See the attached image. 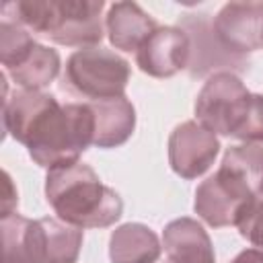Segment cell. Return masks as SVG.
<instances>
[{
  "mask_svg": "<svg viewBox=\"0 0 263 263\" xmlns=\"http://www.w3.org/2000/svg\"><path fill=\"white\" fill-rule=\"evenodd\" d=\"M4 132L23 144L41 168H58L78 162L92 146L95 117L88 103L62 105L43 90H14L2 105Z\"/></svg>",
  "mask_w": 263,
  "mask_h": 263,
  "instance_id": "6da1fadb",
  "label": "cell"
},
{
  "mask_svg": "<svg viewBox=\"0 0 263 263\" xmlns=\"http://www.w3.org/2000/svg\"><path fill=\"white\" fill-rule=\"evenodd\" d=\"M45 199L62 222L80 230L109 228L123 214L121 195L80 160L47 171Z\"/></svg>",
  "mask_w": 263,
  "mask_h": 263,
  "instance_id": "7a4b0ae2",
  "label": "cell"
},
{
  "mask_svg": "<svg viewBox=\"0 0 263 263\" xmlns=\"http://www.w3.org/2000/svg\"><path fill=\"white\" fill-rule=\"evenodd\" d=\"M2 8L12 10L10 18L25 29L49 37L66 47H97L103 39V0H18Z\"/></svg>",
  "mask_w": 263,
  "mask_h": 263,
  "instance_id": "3957f363",
  "label": "cell"
},
{
  "mask_svg": "<svg viewBox=\"0 0 263 263\" xmlns=\"http://www.w3.org/2000/svg\"><path fill=\"white\" fill-rule=\"evenodd\" d=\"M2 263H76L82 230L55 218L31 220L21 214L0 218Z\"/></svg>",
  "mask_w": 263,
  "mask_h": 263,
  "instance_id": "277c9868",
  "label": "cell"
},
{
  "mask_svg": "<svg viewBox=\"0 0 263 263\" xmlns=\"http://www.w3.org/2000/svg\"><path fill=\"white\" fill-rule=\"evenodd\" d=\"M132 76L129 62L105 47L76 49L66 60L64 86L90 101L125 97Z\"/></svg>",
  "mask_w": 263,
  "mask_h": 263,
  "instance_id": "5b68a950",
  "label": "cell"
},
{
  "mask_svg": "<svg viewBox=\"0 0 263 263\" xmlns=\"http://www.w3.org/2000/svg\"><path fill=\"white\" fill-rule=\"evenodd\" d=\"M251 90L228 70L214 72L195 99V121L216 136L234 138L249 109Z\"/></svg>",
  "mask_w": 263,
  "mask_h": 263,
  "instance_id": "8992f818",
  "label": "cell"
},
{
  "mask_svg": "<svg viewBox=\"0 0 263 263\" xmlns=\"http://www.w3.org/2000/svg\"><path fill=\"white\" fill-rule=\"evenodd\" d=\"M257 195L247 181L232 168L220 164V168L201 181L195 189L193 210L212 228L238 226Z\"/></svg>",
  "mask_w": 263,
  "mask_h": 263,
  "instance_id": "52a82bcc",
  "label": "cell"
},
{
  "mask_svg": "<svg viewBox=\"0 0 263 263\" xmlns=\"http://www.w3.org/2000/svg\"><path fill=\"white\" fill-rule=\"evenodd\" d=\"M220 140L199 121H183L168 136V164L181 179L201 177L216 160Z\"/></svg>",
  "mask_w": 263,
  "mask_h": 263,
  "instance_id": "ba28073f",
  "label": "cell"
},
{
  "mask_svg": "<svg viewBox=\"0 0 263 263\" xmlns=\"http://www.w3.org/2000/svg\"><path fill=\"white\" fill-rule=\"evenodd\" d=\"M220 47L238 55L263 47V2H228L212 23Z\"/></svg>",
  "mask_w": 263,
  "mask_h": 263,
  "instance_id": "9c48e42d",
  "label": "cell"
},
{
  "mask_svg": "<svg viewBox=\"0 0 263 263\" xmlns=\"http://www.w3.org/2000/svg\"><path fill=\"white\" fill-rule=\"evenodd\" d=\"M191 60V37L181 27H160L136 51V66L152 78H171Z\"/></svg>",
  "mask_w": 263,
  "mask_h": 263,
  "instance_id": "30bf717a",
  "label": "cell"
},
{
  "mask_svg": "<svg viewBox=\"0 0 263 263\" xmlns=\"http://www.w3.org/2000/svg\"><path fill=\"white\" fill-rule=\"evenodd\" d=\"M162 263H216L212 238L193 218H177L162 230Z\"/></svg>",
  "mask_w": 263,
  "mask_h": 263,
  "instance_id": "8fae6325",
  "label": "cell"
},
{
  "mask_svg": "<svg viewBox=\"0 0 263 263\" xmlns=\"http://www.w3.org/2000/svg\"><path fill=\"white\" fill-rule=\"evenodd\" d=\"M105 29L115 49L138 51L142 43L158 29L156 21L136 2H115L105 16Z\"/></svg>",
  "mask_w": 263,
  "mask_h": 263,
  "instance_id": "7c38bea8",
  "label": "cell"
},
{
  "mask_svg": "<svg viewBox=\"0 0 263 263\" xmlns=\"http://www.w3.org/2000/svg\"><path fill=\"white\" fill-rule=\"evenodd\" d=\"M95 117L97 148H117L125 144L136 129V109L127 97H115L105 101H88Z\"/></svg>",
  "mask_w": 263,
  "mask_h": 263,
  "instance_id": "4fadbf2b",
  "label": "cell"
},
{
  "mask_svg": "<svg viewBox=\"0 0 263 263\" xmlns=\"http://www.w3.org/2000/svg\"><path fill=\"white\" fill-rule=\"evenodd\" d=\"M162 253V242L156 232L140 222L117 226L109 238L111 263H156Z\"/></svg>",
  "mask_w": 263,
  "mask_h": 263,
  "instance_id": "5bb4252c",
  "label": "cell"
},
{
  "mask_svg": "<svg viewBox=\"0 0 263 263\" xmlns=\"http://www.w3.org/2000/svg\"><path fill=\"white\" fill-rule=\"evenodd\" d=\"M60 53L47 45L35 43L14 66L4 70L23 90H43L60 74Z\"/></svg>",
  "mask_w": 263,
  "mask_h": 263,
  "instance_id": "9a60e30c",
  "label": "cell"
},
{
  "mask_svg": "<svg viewBox=\"0 0 263 263\" xmlns=\"http://www.w3.org/2000/svg\"><path fill=\"white\" fill-rule=\"evenodd\" d=\"M220 164L236 171L257 197L263 195V144L230 146L224 152Z\"/></svg>",
  "mask_w": 263,
  "mask_h": 263,
  "instance_id": "2e32d148",
  "label": "cell"
},
{
  "mask_svg": "<svg viewBox=\"0 0 263 263\" xmlns=\"http://www.w3.org/2000/svg\"><path fill=\"white\" fill-rule=\"evenodd\" d=\"M35 43L37 41L33 39L29 29L2 16V21H0V62H2L4 70L14 66Z\"/></svg>",
  "mask_w": 263,
  "mask_h": 263,
  "instance_id": "e0dca14e",
  "label": "cell"
},
{
  "mask_svg": "<svg viewBox=\"0 0 263 263\" xmlns=\"http://www.w3.org/2000/svg\"><path fill=\"white\" fill-rule=\"evenodd\" d=\"M234 138L245 144H263V95L251 92L247 115Z\"/></svg>",
  "mask_w": 263,
  "mask_h": 263,
  "instance_id": "ac0fdd59",
  "label": "cell"
},
{
  "mask_svg": "<svg viewBox=\"0 0 263 263\" xmlns=\"http://www.w3.org/2000/svg\"><path fill=\"white\" fill-rule=\"evenodd\" d=\"M238 232L242 238H247L253 249L263 253V195L253 201L245 218L238 222Z\"/></svg>",
  "mask_w": 263,
  "mask_h": 263,
  "instance_id": "d6986e66",
  "label": "cell"
},
{
  "mask_svg": "<svg viewBox=\"0 0 263 263\" xmlns=\"http://www.w3.org/2000/svg\"><path fill=\"white\" fill-rule=\"evenodd\" d=\"M4 189H6V193H4V197H2V216H0V218L14 214V208H16V201H18L16 191H14V187H12V181H10V175H8V173H4Z\"/></svg>",
  "mask_w": 263,
  "mask_h": 263,
  "instance_id": "ffe728a7",
  "label": "cell"
},
{
  "mask_svg": "<svg viewBox=\"0 0 263 263\" xmlns=\"http://www.w3.org/2000/svg\"><path fill=\"white\" fill-rule=\"evenodd\" d=\"M230 263H263V253L257 249H245Z\"/></svg>",
  "mask_w": 263,
  "mask_h": 263,
  "instance_id": "44dd1931",
  "label": "cell"
}]
</instances>
